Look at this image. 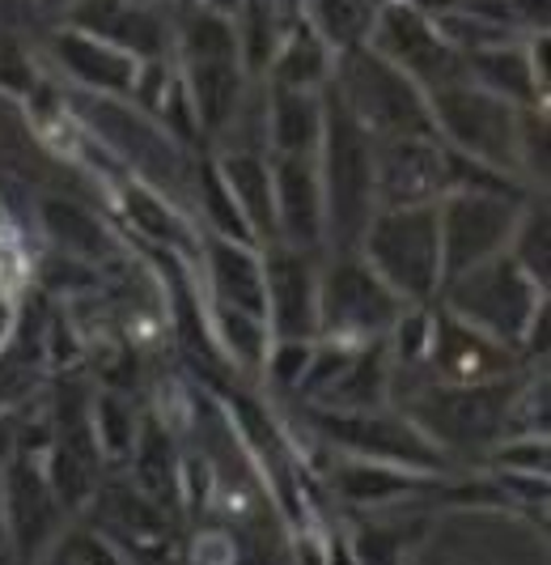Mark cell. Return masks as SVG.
<instances>
[{"mask_svg": "<svg viewBox=\"0 0 551 565\" xmlns=\"http://www.w3.org/2000/svg\"><path fill=\"white\" fill-rule=\"evenodd\" d=\"M55 56L77 82H85L89 89H102L107 98L110 94H132L140 60L128 56L123 47L107 43V39H94V34L73 26L64 34H55Z\"/></svg>", "mask_w": 551, "mask_h": 565, "instance_id": "4fadbf2b", "label": "cell"}, {"mask_svg": "<svg viewBox=\"0 0 551 565\" xmlns=\"http://www.w3.org/2000/svg\"><path fill=\"white\" fill-rule=\"evenodd\" d=\"M323 149H327V183H323V209L327 230L339 238H365L369 209H374V149L369 132L348 115L344 103L323 115Z\"/></svg>", "mask_w": 551, "mask_h": 565, "instance_id": "5b68a950", "label": "cell"}, {"mask_svg": "<svg viewBox=\"0 0 551 565\" xmlns=\"http://www.w3.org/2000/svg\"><path fill=\"white\" fill-rule=\"evenodd\" d=\"M263 289H268V311L280 340H305L318 328V285L302 252L276 247L263 259Z\"/></svg>", "mask_w": 551, "mask_h": 565, "instance_id": "8fae6325", "label": "cell"}, {"mask_svg": "<svg viewBox=\"0 0 551 565\" xmlns=\"http://www.w3.org/2000/svg\"><path fill=\"white\" fill-rule=\"evenodd\" d=\"M441 234V281L467 273L475 264H488L518 234V213L505 204L500 192H454L437 209Z\"/></svg>", "mask_w": 551, "mask_h": 565, "instance_id": "8992f818", "label": "cell"}, {"mask_svg": "<svg viewBox=\"0 0 551 565\" xmlns=\"http://www.w3.org/2000/svg\"><path fill=\"white\" fill-rule=\"evenodd\" d=\"M94 438H98L110 455L132 447L137 425H132V413H128V404L119 396H98V404H94Z\"/></svg>", "mask_w": 551, "mask_h": 565, "instance_id": "603a6c76", "label": "cell"}, {"mask_svg": "<svg viewBox=\"0 0 551 565\" xmlns=\"http://www.w3.org/2000/svg\"><path fill=\"white\" fill-rule=\"evenodd\" d=\"M213 323H217V340L242 366H263V358H268V319L220 302Z\"/></svg>", "mask_w": 551, "mask_h": 565, "instance_id": "44dd1931", "label": "cell"}, {"mask_svg": "<svg viewBox=\"0 0 551 565\" xmlns=\"http://www.w3.org/2000/svg\"><path fill=\"white\" fill-rule=\"evenodd\" d=\"M445 188V149L429 137H390L374 153V196L386 209H433Z\"/></svg>", "mask_w": 551, "mask_h": 565, "instance_id": "9c48e42d", "label": "cell"}, {"mask_svg": "<svg viewBox=\"0 0 551 565\" xmlns=\"http://www.w3.org/2000/svg\"><path fill=\"white\" fill-rule=\"evenodd\" d=\"M94 128L107 137L132 167L153 183V188H174V183H187V170H183V158L179 149L165 141L162 132L140 119L137 111H123L115 98H98L94 107Z\"/></svg>", "mask_w": 551, "mask_h": 565, "instance_id": "30bf717a", "label": "cell"}, {"mask_svg": "<svg viewBox=\"0 0 551 565\" xmlns=\"http://www.w3.org/2000/svg\"><path fill=\"white\" fill-rule=\"evenodd\" d=\"M263 366H268V379L276 387H302L310 366H314V349L305 340H280L263 358Z\"/></svg>", "mask_w": 551, "mask_h": 565, "instance_id": "cb8c5ba5", "label": "cell"}, {"mask_svg": "<svg viewBox=\"0 0 551 565\" xmlns=\"http://www.w3.org/2000/svg\"><path fill=\"white\" fill-rule=\"evenodd\" d=\"M183 4H195V0H183Z\"/></svg>", "mask_w": 551, "mask_h": 565, "instance_id": "f1b7e54d", "label": "cell"}, {"mask_svg": "<svg viewBox=\"0 0 551 565\" xmlns=\"http://www.w3.org/2000/svg\"><path fill=\"white\" fill-rule=\"evenodd\" d=\"M208 268H213V285H217L220 302L238 307L259 319H268V289H263V259L250 255L247 243L234 238H217L208 252Z\"/></svg>", "mask_w": 551, "mask_h": 565, "instance_id": "9a60e30c", "label": "cell"}, {"mask_svg": "<svg viewBox=\"0 0 551 565\" xmlns=\"http://www.w3.org/2000/svg\"><path fill=\"white\" fill-rule=\"evenodd\" d=\"M220 179L229 196L238 200L242 217L259 234H276V196H272V170L263 167L255 153H234L220 162Z\"/></svg>", "mask_w": 551, "mask_h": 565, "instance_id": "e0dca14e", "label": "cell"}, {"mask_svg": "<svg viewBox=\"0 0 551 565\" xmlns=\"http://www.w3.org/2000/svg\"><path fill=\"white\" fill-rule=\"evenodd\" d=\"M272 73H276V89H302V94H310L314 85L331 77V47L318 39L314 26H298L284 39Z\"/></svg>", "mask_w": 551, "mask_h": 565, "instance_id": "ac0fdd59", "label": "cell"}, {"mask_svg": "<svg viewBox=\"0 0 551 565\" xmlns=\"http://www.w3.org/2000/svg\"><path fill=\"white\" fill-rule=\"evenodd\" d=\"M13 337V302L0 294V349H4V340Z\"/></svg>", "mask_w": 551, "mask_h": 565, "instance_id": "484cf974", "label": "cell"}, {"mask_svg": "<svg viewBox=\"0 0 551 565\" xmlns=\"http://www.w3.org/2000/svg\"><path fill=\"white\" fill-rule=\"evenodd\" d=\"M43 4H52V9H73L77 0H43Z\"/></svg>", "mask_w": 551, "mask_h": 565, "instance_id": "4316f807", "label": "cell"}, {"mask_svg": "<svg viewBox=\"0 0 551 565\" xmlns=\"http://www.w3.org/2000/svg\"><path fill=\"white\" fill-rule=\"evenodd\" d=\"M43 222H47L52 238L68 255H94L102 247V226H98V217H89V213L64 204V200H47V204H43Z\"/></svg>", "mask_w": 551, "mask_h": 565, "instance_id": "7402d4cb", "label": "cell"}, {"mask_svg": "<svg viewBox=\"0 0 551 565\" xmlns=\"http://www.w3.org/2000/svg\"><path fill=\"white\" fill-rule=\"evenodd\" d=\"M399 315H403V302L386 289L369 264L344 259L331 268L327 281L318 285V328H335L339 337L382 332Z\"/></svg>", "mask_w": 551, "mask_h": 565, "instance_id": "ba28073f", "label": "cell"}, {"mask_svg": "<svg viewBox=\"0 0 551 565\" xmlns=\"http://www.w3.org/2000/svg\"><path fill=\"white\" fill-rule=\"evenodd\" d=\"M123 4H153V0H123Z\"/></svg>", "mask_w": 551, "mask_h": 565, "instance_id": "83f0119b", "label": "cell"}, {"mask_svg": "<svg viewBox=\"0 0 551 565\" xmlns=\"http://www.w3.org/2000/svg\"><path fill=\"white\" fill-rule=\"evenodd\" d=\"M374 52L390 60L403 77H412L415 85H450L467 77V64L458 56V47H450L441 39L437 22L429 13H420L415 4H390L382 18H374Z\"/></svg>", "mask_w": 551, "mask_h": 565, "instance_id": "52a82bcc", "label": "cell"}, {"mask_svg": "<svg viewBox=\"0 0 551 565\" xmlns=\"http://www.w3.org/2000/svg\"><path fill=\"white\" fill-rule=\"evenodd\" d=\"M339 103L365 132L378 137H437L424 89L403 77L390 60H382L369 43L353 47L339 60Z\"/></svg>", "mask_w": 551, "mask_h": 565, "instance_id": "6da1fadb", "label": "cell"}, {"mask_svg": "<svg viewBox=\"0 0 551 565\" xmlns=\"http://www.w3.org/2000/svg\"><path fill=\"white\" fill-rule=\"evenodd\" d=\"M335 484H339L344 498L378 507V502H390V498L408 493V489H412V477L399 472V468H390V463H382V459H360V463H344V468L335 472Z\"/></svg>", "mask_w": 551, "mask_h": 565, "instance_id": "ffe728a7", "label": "cell"}, {"mask_svg": "<svg viewBox=\"0 0 551 565\" xmlns=\"http://www.w3.org/2000/svg\"><path fill=\"white\" fill-rule=\"evenodd\" d=\"M280 158H305L323 145V107L314 94L302 89H272V115H268Z\"/></svg>", "mask_w": 551, "mask_h": 565, "instance_id": "2e32d148", "label": "cell"}, {"mask_svg": "<svg viewBox=\"0 0 551 565\" xmlns=\"http://www.w3.org/2000/svg\"><path fill=\"white\" fill-rule=\"evenodd\" d=\"M424 98H429L433 128L450 141L445 149L463 153L471 162H484V167H514L518 162V115H514V103L488 94L471 77L437 85Z\"/></svg>", "mask_w": 551, "mask_h": 565, "instance_id": "277c9868", "label": "cell"}, {"mask_svg": "<svg viewBox=\"0 0 551 565\" xmlns=\"http://www.w3.org/2000/svg\"><path fill=\"white\" fill-rule=\"evenodd\" d=\"M238 553H234V540L225 532H204L195 540V565H234Z\"/></svg>", "mask_w": 551, "mask_h": 565, "instance_id": "d4e9b609", "label": "cell"}, {"mask_svg": "<svg viewBox=\"0 0 551 565\" xmlns=\"http://www.w3.org/2000/svg\"><path fill=\"white\" fill-rule=\"evenodd\" d=\"M374 18L378 13L369 9V0H310V26L318 30L327 47H339V52L365 47Z\"/></svg>", "mask_w": 551, "mask_h": 565, "instance_id": "d6986e66", "label": "cell"}, {"mask_svg": "<svg viewBox=\"0 0 551 565\" xmlns=\"http://www.w3.org/2000/svg\"><path fill=\"white\" fill-rule=\"evenodd\" d=\"M276 196V230H284L293 252H314L323 230H327V209H323V183L305 158H280L272 170Z\"/></svg>", "mask_w": 551, "mask_h": 565, "instance_id": "7c38bea8", "label": "cell"}, {"mask_svg": "<svg viewBox=\"0 0 551 565\" xmlns=\"http://www.w3.org/2000/svg\"><path fill=\"white\" fill-rule=\"evenodd\" d=\"M360 243L365 264L399 302H424L441 289L437 209H382Z\"/></svg>", "mask_w": 551, "mask_h": 565, "instance_id": "7a4b0ae2", "label": "cell"}, {"mask_svg": "<svg viewBox=\"0 0 551 565\" xmlns=\"http://www.w3.org/2000/svg\"><path fill=\"white\" fill-rule=\"evenodd\" d=\"M323 429L339 447L357 451L360 459H415L429 451L424 434L412 422H395V417H378V413H335L323 417Z\"/></svg>", "mask_w": 551, "mask_h": 565, "instance_id": "5bb4252c", "label": "cell"}, {"mask_svg": "<svg viewBox=\"0 0 551 565\" xmlns=\"http://www.w3.org/2000/svg\"><path fill=\"white\" fill-rule=\"evenodd\" d=\"M441 285H450L445 302L454 319L493 337L496 344H518L522 337H530V323L539 319L543 285L526 277L514 255H496L488 264H475Z\"/></svg>", "mask_w": 551, "mask_h": 565, "instance_id": "3957f363", "label": "cell"}]
</instances>
